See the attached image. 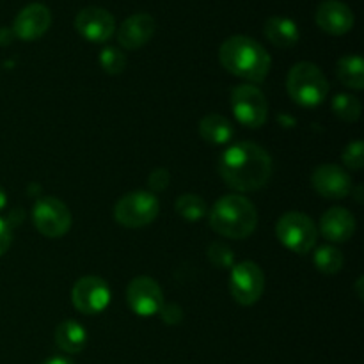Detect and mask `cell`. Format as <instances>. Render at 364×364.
Instances as JSON below:
<instances>
[{
    "instance_id": "obj_1",
    "label": "cell",
    "mask_w": 364,
    "mask_h": 364,
    "mask_svg": "<svg viewBox=\"0 0 364 364\" xmlns=\"http://www.w3.org/2000/svg\"><path fill=\"white\" fill-rule=\"evenodd\" d=\"M272 159L255 142H237L220 156L219 173L228 187L252 192L265 187L272 176Z\"/></svg>"
},
{
    "instance_id": "obj_2",
    "label": "cell",
    "mask_w": 364,
    "mask_h": 364,
    "mask_svg": "<svg viewBox=\"0 0 364 364\" xmlns=\"http://www.w3.org/2000/svg\"><path fill=\"white\" fill-rule=\"evenodd\" d=\"M219 60L231 75L256 84L265 80L272 66L269 52L247 36L228 38L219 48Z\"/></svg>"
},
{
    "instance_id": "obj_3",
    "label": "cell",
    "mask_w": 364,
    "mask_h": 364,
    "mask_svg": "<svg viewBox=\"0 0 364 364\" xmlns=\"http://www.w3.org/2000/svg\"><path fill=\"white\" fill-rule=\"evenodd\" d=\"M210 226L226 238H247L258 226L256 206L244 196L230 194L220 198L210 212Z\"/></svg>"
},
{
    "instance_id": "obj_4",
    "label": "cell",
    "mask_w": 364,
    "mask_h": 364,
    "mask_svg": "<svg viewBox=\"0 0 364 364\" xmlns=\"http://www.w3.org/2000/svg\"><path fill=\"white\" fill-rule=\"evenodd\" d=\"M287 89L301 107H316L329 95V82L316 64L299 63L288 73Z\"/></svg>"
},
{
    "instance_id": "obj_5",
    "label": "cell",
    "mask_w": 364,
    "mask_h": 364,
    "mask_svg": "<svg viewBox=\"0 0 364 364\" xmlns=\"http://www.w3.org/2000/svg\"><path fill=\"white\" fill-rule=\"evenodd\" d=\"M276 235L281 244L297 255H308L316 244L318 230L302 212H288L277 220Z\"/></svg>"
},
{
    "instance_id": "obj_6",
    "label": "cell",
    "mask_w": 364,
    "mask_h": 364,
    "mask_svg": "<svg viewBox=\"0 0 364 364\" xmlns=\"http://www.w3.org/2000/svg\"><path fill=\"white\" fill-rule=\"evenodd\" d=\"M160 212V203L155 194L144 191L130 192L123 196L114 206V219L124 228H144L156 219Z\"/></svg>"
},
{
    "instance_id": "obj_7",
    "label": "cell",
    "mask_w": 364,
    "mask_h": 364,
    "mask_svg": "<svg viewBox=\"0 0 364 364\" xmlns=\"http://www.w3.org/2000/svg\"><path fill=\"white\" fill-rule=\"evenodd\" d=\"M231 109L238 123L245 128H259L269 116L265 95L252 84H242L231 91Z\"/></svg>"
},
{
    "instance_id": "obj_8",
    "label": "cell",
    "mask_w": 364,
    "mask_h": 364,
    "mask_svg": "<svg viewBox=\"0 0 364 364\" xmlns=\"http://www.w3.org/2000/svg\"><path fill=\"white\" fill-rule=\"evenodd\" d=\"M32 220L43 237L59 238L71 228L70 208L60 199L46 196L39 198L32 206Z\"/></svg>"
},
{
    "instance_id": "obj_9",
    "label": "cell",
    "mask_w": 364,
    "mask_h": 364,
    "mask_svg": "<svg viewBox=\"0 0 364 364\" xmlns=\"http://www.w3.org/2000/svg\"><path fill=\"white\" fill-rule=\"evenodd\" d=\"M263 290H265V276L255 262H242L231 267L230 291L238 304H256L262 299Z\"/></svg>"
},
{
    "instance_id": "obj_10",
    "label": "cell",
    "mask_w": 364,
    "mask_h": 364,
    "mask_svg": "<svg viewBox=\"0 0 364 364\" xmlns=\"http://www.w3.org/2000/svg\"><path fill=\"white\" fill-rule=\"evenodd\" d=\"M71 301L84 315H96L109 306L110 288L98 276L80 277L71 290Z\"/></svg>"
},
{
    "instance_id": "obj_11",
    "label": "cell",
    "mask_w": 364,
    "mask_h": 364,
    "mask_svg": "<svg viewBox=\"0 0 364 364\" xmlns=\"http://www.w3.org/2000/svg\"><path fill=\"white\" fill-rule=\"evenodd\" d=\"M127 301L132 311L139 316L159 315L164 306V294L160 284L148 276L135 277L127 288Z\"/></svg>"
},
{
    "instance_id": "obj_12",
    "label": "cell",
    "mask_w": 364,
    "mask_h": 364,
    "mask_svg": "<svg viewBox=\"0 0 364 364\" xmlns=\"http://www.w3.org/2000/svg\"><path fill=\"white\" fill-rule=\"evenodd\" d=\"M75 28L84 39L91 43H105L116 31V20L102 7H85L75 16Z\"/></svg>"
},
{
    "instance_id": "obj_13",
    "label": "cell",
    "mask_w": 364,
    "mask_h": 364,
    "mask_svg": "<svg viewBox=\"0 0 364 364\" xmlns=\"http://www.w3.org/2000/svg\"><path fill=\"white\" fill-rule=\"evenodd\" d=\"M52 25V13L45 4H28L27 7L20 11L14 18L13 34L14 38L23 39V41H34L41 36L46 34V31Z\"/></svg>"
},
{
    "instance_id": "obj_14",
    "label": "cell",
    "mask_w": 364,
    "mask_h": 364,
    "mask_svg": "<svg viewBox=\"0 0 364 364\" xmlns=\"http://www.w3.org/2000/svg\"><path fill=\"white\" fill-rule=\"evenodd\" d=\"M313 188L326 199H343L352 192V178L343 167L326 164L313 171Z\"/></svg>"
},
{
    "instance_id": "obj_15",
    "label": "cell",
    "mask_w": 364,
    "mask_h": 364,
    "mask_svg": "<svg viewBox=\"0 0 364 364\" xmlns=\"http://www.w3.org/2000/svg\"><path fill=\"white\" fill-rule=\"evenodd\" d=\"M315 20L316 25L331 36H343L354 27V13L340 0H326L320 4Z\"/></svg>"
},
{
    "instance_id": "obj_16",
    "label": "cell",
    "mask_w": 364,
    "mask_h": 364,
    "mask_svg": "<svg viewBox=\"0 0 364 364\" xmlns=\"http://www.w3.org/2000/svg\"><path fill=\"white\" fill-rule=\"evenodd\" d=\"M156 31L155 18L151 14L137 13L128 16L127 20L121 23L119 31H117V41L123 48L127 50H137L142 48L149 39L153 38Z\"/></svg>"
},
{
    "instance_id": "obj_17",
    "label": "cell",
    "mask_w": 364,
    "mask_h": 364,
    "mask_svg": "<svg viewBox=\"0 0 364 364\" xmlns=\"http://www.w3.org/2000/svg\"><path fill=\"white\" fill-rule=\"evenodd\" d=\"M320 231L329 242H347L355 233V219L347 208L334 206L329 208L320 219Z\"/></svg>"
},
{
    "instance_id": "obj_18",
    "label": "cell",
    "mask_w": 364,
    "mask_h": 364,
    "mask_svg": "<svg viewBox=\"0 0 364 364\" xmlns=\"http://www.w3.org/2000/svg\"><path fill=\"white\" fill-rule=\"evenodd\" d=\"M263 34L277 48H291L301 38L297 23L287 16H270L265 21Z\"/></svg>"
},
{
    "instance_id": "obj_19",
    "label": "cell",
    "mask_w": 364,
    "mask_h": 364,
    "mask_svg": "<svg viewBox=\"0 0 364 364\" xmlns=\"http://www.w3.org/2000/svg\"><path fill=\"white\" fill-rule=\"evenodd\" d=\"M55 343L66 354H80L87 345V333L75 320H64L55 327Z\"/></svg>"
},
{
    "instance_id": "obj_20",
    "label": "cell",
    "mask_w": 364,
    "mask_h": 364,
    "mask_svg": "<svg viewBox=\"0 0 364 364\" xmlns=\"http://www.w3.org/2000/svg\"><path fill=\"white\" fill-rule=\"evenodd\" d=\"M199 135L210 144H226L233 139V124L220 114H208L199 123Z\"/></svg>"
},
{
    "instance_id": "obj_21",
    "label": "cell",
    "mask_w": 364,
    "mask_h": 364,
    "mask_svg": "<svg viewBox=\"0 0 364 364\" xmlns=\"http://www.w3.org/2000/svg\"><path fill=\"white\" fill-rule=\"evenodd\" d=\"M336 75L347 87L361 91L364 87V63L359 55H345L338 60Z\"/></svg>"
},
{
    "instance_id": "obj_22",
    "label": "cell",
    "mask_w": 364,
    "mask_h": 364,
    "mask_svg": "<svg viewBox=\"0 0 364 364\" xmlns=\"http://www.w3.org/2000/svg\"><path fill=\"white\" fill-rule=\"evenodd\" d=\"M313 262H315V267L320 272L333 276V274H338L343 269V252L340 249L333 247V245H323V247H318L315 251Z\"/></svg>"
},
{
    "instance_id": "obj_23",
    "label": "cell",
    "mask_w": 364,
    "mask_h": 364,
    "mask_svg": "<svg viewBox=\"0 0 364 364\" xmlns=\"http://www.w3.org/2000/svg\"><path fill=\"white\" fill-rule=\"evenodd\" d=\"M174 208H176V212L180 213L185 220H192V223L203 219V217L206 215V212H208V206H206L205 199L198 194L180 196V198L176 199V203H174Z\"/></svg>"
},
{
    "instance_id": "obj_24",
    "label": "cell",
    "mask_w": 364,
    "mask_h": 364,
    "mask_svg": "<svg viewBox=\"0 0 364 364\" xmlns=\"http://www.w3.org/2000/svg\"><path fill=\"white\" fill-rule=\"evenodd\" d=\"M333 112L347 123H355L361 117V102L352 95H336L333 98Z\"/></svg>"
},
{
    "instance_id": "obj_25",
    "label": "cell",
    "mask_w": 364,
    "mask_h": 364,
    "mask_svg": "<svg viewBox=\"0 0 364 364\" xmlns=\"http://www.w3.org/2000/svg\"><path fill=\"white\" fill-rule=\"evenodd\" d=\"M100 64H102L103 71L109 75H119L123 73L124 68H127V57L123 55L119 48H114V46H107L100 53Z\"/></svg>"
},
{
    "instance_id": "obj_26",
    "label": "cell",
    "mask_w": 364,
    "mask_h": 364,
    "mask_svg": "<svg viewBox=\"0 0 364 364\" xmlns=\"http://www.w3.org/2000/svg\"><path fill=\"white\" fill-rule=\"evenodd\" d=\"M208 259L215 269H231L235 263L233 251L223 242H212L208 245Z\"/></svg>"
},
{
    "instance_id": "obj_27",
    "label": "cell",
    "mask_w": 364,
    "mask_h": 364,
    "mask_svg": "<svg viewBox=\"0 0 364 364\" xmlns=\"http://www.w3.org/2000/svg\"><path fill=\"white\" fill-rule=\"evenodd\" d=\"M343 162L348 169H354V171H361L364 166V144L363 141H354L345 148L343 151Z\"/></svg>"
},
{
    "instance_id": "obj_28",
    "label": "cell",
    "mask_w": 364,
    "mask_h": 364,
    "mask_svg": "<svg viewBox=\"0 0 364 364\" xmlns=\"http://www.w3.org/2000/svg\"><path fill=\"white\" fill-rule=\"evenodd\" d=\"M159 315L162 316V320L167 326H178V323L183 320V311H181V308L178 304H166V302H164Z\"/></svg>"
},
{
    "instance_id": "obj_29",
    "label": "cell",
    "mask_w": 364,
    "mask_h": 364,
    "mask_svg": "<svg viewBox=\"0 0 364 364\" xmlns=\"http://www.w3.org/2000/svg\"><path fill=\"white\" fill-rule=\"evenodd\" d=\"M169 180H171L169 171L159 167V169H155L151 174H149L148 183H149V187H151V191L162 192V191H166L167 185H169Z\"/></svg>"
},
{
    "instance_id": "obj_30",
    "label": "cell",
    "mask_w": 364,
    "mask_h": 364,
    "mask_svg": "<svg viewBox=\"0 0 364 364\" xmlns=\"http://www.w3.org/2000/svg\"><path fill=\"white\" fill-rule=\"evenodd\" d=\"M13 242V231H11V224L6 219H0V258L7 252Z\"/></svg>"
},
{
    "instance_id": "obj_31",
    "label": "cell",
    "mask_w": 364,
    "mask_h": 364,
    "mask_svg": "<svg viewBox=\"0 0 364 364\" xmlns=\"http://www.w3.org/2000/svg\"><path fill=\"white\" fill-rule=\"evenodd\" d=\"M39 364H75V363L71 361V359L63 358V355H53V358L45 359V361L39 363Z\"/></svg>"
},
{
    "instance_id": "obj_32",
    "label": "cell",
    "mask_w": 364,
    "mask_h": 364,
    "mask_svg": "<svg viewBox=\"0 0 364 364\" xmlns=\"http://www.w3.org/2000/svg\"><path fill=\"white\" fill-rule=\"evenodd\" d=\"M13 39V31H9V28H0V45H7V43H11Z\"/></svg>"
},
{
    "instance_id": "obj_33",
    "label": "cell",
    "mask_w": 364,
    "mask_h": 364,
    "mask_svg": "<svg viewBox=\"0 0 364 364\" xmlns=\"http://www.w3.org/2000/svg\"><path fill=\"white\" fill-rule=\"evenodd\" d=\"M7 205V196H6V191H4L2 187H0V210L6 208Z\"/></svg>"
},
{
    "instance_id": "obj_34",
    "label": "cell",
    "mask_w": 364,
    "mask_h": 364,
    "mask_svg": "<svg viewBox=\"0 0 364 364\" xmlns=\"http://www.w3.org/2000/svg\"><path fill=\"white\" fill-rule=\"evenodd\" d=\"M361 287H363V277H359V279H358V295H359V299H363Z\"/></svg>"
}]
</instances>
